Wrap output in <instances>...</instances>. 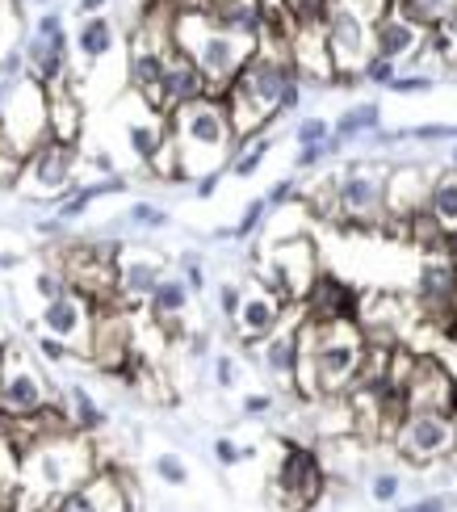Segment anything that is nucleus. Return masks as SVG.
Returning <instances> with one entry per match:
<instances>
[{
	"mask_svg": "<svg viewBox=\"0 0 457 512\" xmlns=\"http://www.w3.org/2000/svg\"><path fill=\"white\" fill-rule=\"evenodd\" d=\"M97 471L93 437L84 433H55L34 441L30 450L17 454V479H13V500L21 512H30L34 504H55L63 492H72Z\"/></svg>",
	"mask_w": 457,
	"mask_h": 512,
	"instance_id": "obj_1",
	"label": "nucleus"
},
{
	"mask_svg": "<svg viewBox=\"0 0 457 512\" xmlns=\"http://www.w3.org/2000/svg\"><path fill=\"white\" fill-rule=\"evenodd\" d=\"M168 143L185 181H198L202 173H227V160L235 152V131L223 97H198L168 114Z\"/></svg>",
	"mask_w": 457,
	"mask_h": 512,
	"instance_id": "obj_2",
	"label": "nucleus"
},
{
	"mask_svg": "<svg viewBox=\"0 0 457 512\" xmlns=\"http://www.w3.org/2000/svg\"><path fill=\"white\" fill-rule=\"evenodd\" d=\"M55 403V391L38 361L9 340L0 353V420H34Z\"/></svg>",
	"mask_w": 457,
	"mask_h": 512,
	"instance_id": "obj_3",
	"label": "nucleus"
},
{
	"mask_svg": "<svg viewBox=\"0 0 457 512\" xmlns=\"http://www.w3.org/2000/svg\"><path fill=\"white\" fill-rule=\"evenodd\" d=\"M319 252H315V240L307 231H298V236H281L269 244L265 261H260V282H265L277 298H286L290 307H298L307 290L315 286L319 277Z\"/></svg>",
	"mask_w": 457,
	"mask_h": 512,
	"instance_id": "obj_4",
	"label": "nucleus"
},
{
	"mask_svg": "<svg viewBox=\"0 0 457 512\" xmlns=\"http://www.w3.org/2000/svg\"><path fill=\"white\" fill-rule=\"evenodd\" d=\"M76 164H80V152L76 143H63V139H42L34 152H26L21 160V173H17V194L26 202H47L55 206V198H63L68 189L76 185Z\"/></svg>",
	"mask_w": 457,
	"mask_h": 512,
	"instance_id": "obj_5",
	"label": "nucleus"
},
{
	"mask_svg": "<svg viewBox=\"0 0 457 512\" xmlns=\"http://www.w3.org/2000/svg\"><path fill=\"white\" fill-rule=\"evenodd\" d=\"M0 135H5L21 156L34 152V147L51 135V126H47V89H42L38 80H30V76L13 80L5 105H0Z\"/></svg>",
	"mask_w": 457,
	"mask_h": 512,
	"instance_id": "obj_6",
	"label": "nucleus"
},
{
	"mask_svg": "<svg viewBox=\"0 0 457 512\" xmlns=\"http://www.w3.org/2000/svg\"><path fill=\"white\" fill-rule=\"evenodd\" d=\"M323 487H328V471H323V462H319V454L311 450V445L281 441V458H277V471H273L277 500L286 508H294V512H302L323 496Z\"/></svg>",
	"mask_w": 457,
	"mask_h": 512,
	"instance_id": "obj_7",
	"label": "nucleus"
},
{
	"mask_svg": "<svg viewBox=\"0 0 457 512\" xmlns=\"http://www.w3.org/2000/svg\"><path fill=\"white\" fill-rule=\"evenodd\" d=\"M386 210V173L374 164H344L336 173V219L369 227Z\"/></svg>",
	"mask_w": 457,
	"mask_h": 512,
	"instance_id": "obj_8",
	"label": "nucleus"
},
{
	"mask_svg": "<svg viewBox=\"0 0 457 512\" xmlns=\"http://www.w3.org/2000/svg\"><path fill=\"white\" fill-rule=\"evenodd\" d=\"M323 38H328V55H332V72H361L374 59V26L365 17H357L344 5H328L323 13Z\"/></svg>",
	"mask_w": 457,
	"mask_h": 512,
	"instance_id": "obj_9",
	"label": "nucleus"
},
{
	"mask_svg": "<svg viewBox=\"0 0 457 512\" xmlns=\"http://www.w3.org/2000/svg\"><path fill=\"white\" fill-rule=\"evenodd\" d=\"M93 315H97V307L89 303V298L76 294V290H63V294L51 298V303H42V311H38V328H42V336L59 340V345L68 349V353L89 357Z\"/></svg>",
	"mask_w": 457,
	"mask_h": 512,
	"instance_id": "obj_10",
	"label": "nucleus"
},
{
	"mask_svg": "<svg viewBox=\"0 0 457 512\" xmlns=\"http://www.w3.org/2000/svg\"><path fill=\"white\" fill-rule=\"evenodd\" d=\"M395 450L416 466L449 458L453 454V420L445 412H407L395 424Z\"/></svg>",
	"mask_w": 457,
	"mask_h": 512,
	"instance_id": "obj_11",
	"label": "nucleus"
},
{
	"mask_svg": "<svg viewBox=\"0 0 457 512\" xmlns=\"http://www.w3.org/2000/svg\"><path fill=\"white\" fill-rule=\"evenodd\" d=\"M168 273L164 256L156 248H143V244H122L118 248V265H114V303L135 311L147 303V294L156 290V282Z\"/></svg>",
	"mask_w": 457,
	"mask_h": 512,
	"instance_id": "obj_12",
	"label": "nucleus"
},
{
	"mask_svg": "<svg viewBox=\"0 0 457 512\" xmlns=\"http://www.w3.org/2000/svg\"><path fill=\"white\" fill-rule=\"evenodd\" d=\"M286 311H290V303L286 298H277L265 282H248L244 286V294H239V311H235V319H231V328L239 332V340L252 349V345H260L281 319H286Z\"/></svg>",
	"mask_w": 457,
	"mask_h": 512,
	"instance_id": "obj_13",
	"label": "nucleus"
},
{
	"mask_svg": "<svg viewBox=\"0 0 457 512\" xmlns=\"http://www.w3.org/2000/svg\"><path fill=\"white\" fill-rule=\"evenodd\" d=\"M51 512H130L126 492H122V475L101 471V466H97V471L84 479L80 487L63 492Z\"/></svg>",
	"mask_w": 457,
	"mask_h": 512,
	"instance_id": "obj_14",
	"label": "nucleus"
},
{
	"mask_svg": "<svg viewBox=\"0 0 457 512\" xmlns=\"http://www.w3.org/2000/svg\"><path fill=\"white\" fill-rule=\"evenodd\" d=\"M256 349H260V366H265V374L286 382V387L294 391V370H298V357H302V307H294L290 324L281 319Z\"/></svg>",
	"mask_w": 457,
	"mask_h": 512,
	"instance_id": "obj_15",
	"label": "nucleus"
},
{
	"mask_svg": "<svg viewBox=\"0 0 457 512\" xmlns=\"http://www.w3.org/2000/svg\"><path fill=\"white\" fill-rule=\"evenodd\" d=\"M416 307L432 319V324H445L457 311V265L449 261H424L420 277H416Z\"/></svg>",
	"mask_w": 457,
	"mask_h": 512,
	"instance_id": "obj_16",
	"label": "nucleus"
},
{
	"mask_svg": "<svg viewBox=\"0 0 457 512\" xmlns=\"http://www.w3.org/2000/svg\"><path fill=\"white\" fill-rule=\"evenodd\" d=\"M432 42V34H424L420 26L395 9H386L378 21H374V55L386 59V63H403V59H416L424 47Z\"/></svg>",
	"mask_w": 457,
	"mask_h": 512,
	"instance_id": "obj_17",
	"label": "nucleus"
},
{
	"mask_svg": "<svg viewBox=\"0 0 457 512\" xmlns=\"http://www.w3.org/2000/svg\"><path fill=\"white\" fill-rule=\"evenodd\" d=\"M135 101V114L122 118V131H126V147H130V156H135L139 164H156L160 152L168 147V114H156L151 105H143L139 97H130Z\"/></svg>",
	"mask_w": 457,
	"mask_h": 512,
	"instance_id": "obj_18",
	"label": "nucleus"
},
{
	"mask_svg": "<svg viewBox=\"0 0 457 512\" xmlns=\"http://www.w3.org/2000/svg\"><path fill=\"white\" fill-rule=\"evenodd\" d=\"M189 303H193V290L185 286V277H177V273H164L160 282H156V290L147 294V315L156 319V324L172 336V340H181V336H189L185 332V315H189Z\"/></svg>",
	"mask_w": 457,
	"mask_h": 512,
	"instance_id": "obj_19",
	"label": "nucleus"
},
{
	"mask_svg": "<svg viewBox=\"0 0 457 512\" xmlns=\"http://www.w3.org/2000/svg\"><path fill=\"white\" fill-rule=\"evenodd\" d=\"M198 97H206V80H202V72L193 68V59H189L185 51L172 47L168 68H164V84H160V101H156V110H160V114H172V110H181V105L198 101Z\"/></svg>",
	"mask_w": 457,
	"mask_h": 512,
	"instance_id": "obj_20",
	"label": "nucleus"
},
{
	"mask_svg": "<svg viewBox=\"0 0 457 512\" xmlns=\"http://www.w3.org/2000/svg\"><path fill=\"white\" fill-rule=\"evenodd\" d=\"M428 202V173L416 164H399L386 173V210L399 219H411Z\"/></svg>",
	"mask_w": 457,
	"mask_h": 512,
	"instance_id": "obj_21",
	"label": "nucleus"
},
{
	"mask_svg": "<svg viewBox=\"0 0 457 512\" xmlns=\"http://www.w3.org/2000/svg\"><path fill=\"white\" fill-rule=\"evenodd\" d=\"M265 13L269 9L260 0H210V9H206V17L219 30L239 34L248 42H260V34H265Z\"/></svg>",
	"mask_w": 457,
	"mask_h": 512,
	"instance_id": "obj_22",
	"label": "nucleus"
},
{
	"mask_svg": "<svg viewBox=\"0 0 457 512\" xmlns=\"http://www.w3.org/2000/svg\"><path fill=\"white\" fill-rule=\"evenodd\" d=\"M118 47V26L105 13H93V17H80V26L72 34V51L80 55V63H89L84 72H93L101 59H110Z\"/></svg>",
	"mask_w": 457,
	"mask_h": 512,
	"instance_id": "obj_23",
	"label": "nucleus"
},
{
	"mask_svg": "<svg viewBox=\"0 0 457 512\" xmlns=\"http://www.w3.org/2000/svg\"><path fill=\"white\" fill-rule=\"evenodd\" d=\"M63 416H68V424L84 437H97L105 424H110V416H105V408L93 399V391L80 387V382H72L68 395H63Z\"/></svg>",
	"mask_w": 457,
	"mask_h": 512,
	"instance_id": "obj_24",
	"label": "nucleus"
},
{
	"mask_svg": "<svg viewBox=\"0 0 457 512\" xmlns=\"http://www.w3.org/2000/svg\"><path fill=\"white\" fill-rule=\"evenodd\" d=\"M424 210H428L432 219H437L441 231H453V227H457V168H453V164L445 168V173L432 177Z\"/></svg>",
	"mask_w": 457,
	"mask_h": 512,
	"instance_id": "obj_25",
	"label": "nucleus"
},
{
	"mask_svg": "<svg viewBox=\"0 0 457 512\" xmlns=\"http://www.w3.org/2000/svg\"><path fill=\"white\" fill-rule=\"evenodd\" d=\"M390 9L403 13L411 26H420L424 34H437L449 21V13L457 9V0H390Z\"/></svg>",
	"mask_w": 457,
	"mask_h": 512,
	"instance_id": "obj_26",
	"label": "nucleus"
},
{
	"mask_svg": "<svg viewBox=\"0 0 457 512\" xmlns=\"http://www.w3.org/2000/svg\"><path fill=\"white\" fill-rule=\"evenodd\" d=\"M378 122H382V110H378L374 101L353 105V110H344V114L332 122V139H340V143H353V139H361V135L374 131Z\"/></svg>",
	"mask_w": 457,
	"mask_h": 512,
	"instance_id": "obj_27",
	"label": "nucleus"
},
{
	"mask_svg": "<svg viewBox=\"0 0 457 512\" xmlns=\"http://www.w3.org/2000/svg\"><path fill=\"white\" fill-rule=\"evenodd\" d=\"M269 147H273L269 135H256V139H248V143H239L235 152H231V160H227V173L239 177V181L256 177V173H260V164H265V156H269Z\"/></svg>",
	"mask_w": 457,
	"mask_h": 512,
	"instance_id": "obj_28",
	"label": "nucleus"
},
{
	"mask_svg": "<svg viewBox=\"0 0 457 512\" xmlns=\"http://www.w3.org/2000/svg\"><path fill=\"white\" fill-rule=\"evenodd\" d=\"M21 38H26V9L21 0H0V55L21 47Z\"/></svg>",
	"mask_w": 457,
	"mask_h": 512,
	"instance_id": "obj_29",
	"label": "nucleus"
},
{
	"mask_svg": "<svg viewBox=\"0 0 457 512\" xmlns=\"http://www.w3.org/2000/svg\"><path fill=\"white\" fill-rule=\"evenodd\" d=\"M151 471H156V479L168 483V487H185L189 483V462L181 454H172V450L151 458Z\"/></svg>",
	"mask_w": 457,
	"mask_h": 512,
	"instance_id": "obj_30",
	"label": "nucleus"
},
{
	"mask_svg": "<svg viewBox=\"0 0 457 512\" xmlns=\"http://www.w3.org/2000/svg\"><path fill=\"white\" fill-rule=\"evenodd\" d=\"M63 290H72V286H68V277H63L55 265L34 269V294H38V303H51V298L63 294Z\"/></svg>",
	"mask_w": 457,
	"mask_h": 512,
	"instance_id": "obj_31",
	"label": "nucleus"
},
{
	"mask_svg": "<svg viewBox=\"0 0 457 512\" xmlns=\"http://www.w3.org/2000/svg\"><path fill=\"white\" fill-rule=\"evenodd\" d=\"M265 215H269V206H265V198H252L248 206H244V215H239V223L231 227V240H248L252 231L265 223Z\"/></svg>",
	"mask_w": 457,
	"mask_h": 512,
	"instance_id": "obj_32",
	"label": "nucleus"
},
{
	"mask_svg": "<svg viewBox=\"0 0 457 512\" xmlns=\"http://www.w3.org/2000/svg\"><path fill=\"white\" fill-rule=\"evenodd\" d=\"M126 223L130 227H147V231H160V227H168V215L160 206H151V202H135L126 210Z\"/></svg>",
	"mask_w": 457,
	"mask_h": 512,
	"instance_id": "obj_33",
	"label": "nucleus"
},
{
	"mask_svg": "<svg viewBox=\"0 0 457 512\" xmlns=\"http://www.w3.org/2000/svg\"><path fill=\"white\" fill-rule=\"evenodd\" d=\"M21 160H26V156H21V152H17V147H13L5 135H0V189H13V185H17Z\"/></svg>",
	"mask_w": 457,
	"mask_h": 512,
	"instance_id": "obj_34",
	"label": "nucleus"
},
{
	"mask_svg": "<svg viewBox=\"0 0 457 512\" xmlns=\"http://www.w3.org/2000/svg\"><path fill=\"white\" fill-rule=\"evenodd\" d=\"M432 47L441 51V59L449 63V68H457V9L449 13L445 26H441L437 34H432Z\"/></svg>",
	"mask_w": 457,
	"mask_h": 512,
	"instance_id": "obj_35",
	"label": "nucleus"
},
{
	"mask_svg": "<svg viewBox=\"0 0 457 512\" xmlns=\"http://www.w3.org/2000/svg\"><path fill=\"white\" fill-rule=\"evenodd\" d=\"M328 135H332V122L328 118H302L294 126V143L298 147H315V143H323Z\"/></svg>",
	"mask_w": 457,
	"mask_h": 512,
	"instance_id": "obj_36",
	"label": "nucleus"
},
{
	"mask_svg": "<svg viewBox=\"0 0 457 512\" xmlns=\"http://www.w3.org/2000/svg\"><path fill=\"white\" fill-rule=\"evenodd\" d=\"M13 479H17V450L5 441V433H0V500L13 492Z\"/></svg>",
	"mask_w": 457,
	"mask_h": 512,
	"instance_id": "obj_37",
	"label": "nucleus"
},
{
	"mask_svg": "<svg viewBox=\"0 0 457 512\" xmlns=\"http://www.w3.org/2000/svg\"><path fill=\"white\" fill-rule=\"evenodd\" d=\"M399 487H403V479L395 471H378L374 483H369V492H374L378 504H395L399 500Z\"/></svg>",
	"mask_w": 457,
	"mask_h": 512,
	"instance_id": "obj_38",
	"label": "nucleus"
},
{
	"mask_svg": "<svg viewBox=\"0 0 457 512\" xmlns=\"http://www.w3.org/2000/svg\"><path fill=\"white\" fill-rule=\"evenodd\" d=\"M181 269H185V273H181V277H185V286H189L193 294H202V290H206V269H202V256L193 252V248H189V252H181Z\"/></svg>",
	"mask_w": 457,
	"mask_h": 512,
	"instance_id": "obj_39",
	"label": "nucleus"
},
{
	"mask_svg": "<svg viewBox=\"0 0 457 512\" xmlns=\"http://www.w3.org/2000/svg\"><path fill=\"white\" fill-rule=\"evenodd\" d=\"M336 5H344V9H353L357 17H365L369 26H374V21L390 9V0H336Z\"/></svg>",
	"mask_w": 457,
	"mask_h": 512,
	"instance_id": "obj_40",
	"label": "nucleus"
},
{
	"mask_svg": "<svg viewBox=\"0 0 457 512\" xmlns=\"http://www.w3.org/2000/svg\"><path fill=\"white\" fill-rule=\"evenodd\" d=\"M361 76H365L369 84H390V80L399 76V63H386V59H378V55H374V59H369L365 68H361Z\"/></svg>",
	"mask_w": 457,
	"mask_h": 512,
	"instance_id": "obj_41",
	"label": "nucleus"
},
{
	"mask_svg": "<svg viewBox=\"0 0 457 512\" xmlns=\"http://www.w3.org/2000/svg\"><path fill=\"white\" fill-rule=\"evenodd\" d=\"M294 198H298V181H294V177H286V181H277V185L269 189L265 206H269V210H286Z\"/></svg>",
	"mask_w": 457,
	"mask_h": 512,
	"instance_id": "obj_42",
	"label": "nucleus"
},
{
	"mask_svg": "<svg viewBox=\"0 0 457 512\" xmlns=\"http://www.w3.org/2000/svg\"><path fill=\"white\" fill-rule=\"evenodd\" d=\"M235 378H239L235 357H231V353H219V357H214V382H219V391H231V387H235Z\"/></svg>",
	"mask_w": 457,
	"mask_h": 512,
	"instance_id": "obj_43",
	"label": "nucleus"
},
{
	"mask_svg": "<svg viewBox=\"0 0 457 512\" xmlns=\"http://www.w3.org/2000/svg\"><path fill=\"white\" fill-rule=\"evenodd\" d=\"M273 395H265V391H248L244 399H239V412H244V416H269L273 412Z\"/></svg>",
	"mask_w": 457,
	"mask_h": 512,
	"instance_id": "obj_44",
	"label": "nucleus"
},
{
	"mask_svg": "<svg viewBox=\"0 0 457 512\" xmlns=\"http://www.w3.org/2000/svg\"><path fill=\"white\" fill-rule=\"evenodd\" d=\"M407 135H411V139H420V143H437V139L457 135V126H445V122H424V126H411Z\"/></svg>",
	"mask_w": 457,
	"mask_h": 512,
	"instance_id": "obj_45",
	"label": "nucleus"
},
{
	"mask_svg": "<svg viewBox=\"0 0 457 512\" xmlns=\"http://www.w3.org/2000/svg\"><path fill=\"white\" fill-rule=\"evenodd\" d=\"M248 454H252V450H239V445H235L231 437H219V441H214V458H219L223 466H239Z\"/></svg>",
	"mask_w": 457,
	"mask_h": 512,
	"instance_id": "obj_46",
	"label": "nucleus"
},
{
	"mask_svg": "<svg viewBox=\"0 0 457 512\" xmlns=\"http://www.w3.org/2000/svg\"><path fill=\"white\" fill-rule=\"evenodd\" d=\"M239 294H244V286L219 282V311H223V319H235V311H239Z\"/></svg>",
	"mask_w": 457,
	"mask_h": 512,
	"instance_id": "obj_47",
	"label": "nucleus"
},
{
	"mask_svg": "<svg viewBox=\"0 0 457 512\" xmlns=\"http://www.w3.org/2000/svg\"><path fill=\"white\" fill-rule=\"evenodd\" d=\"M432 84H437L432 76H395V80L386 84V89H395V93H428Z\"/></svg>",
	"mask_w": 457,
	"mask_h": 512,
	"instance_id": "obj_48",
	"label": "nucleus"
},
{
	"mask_svg": "<svg viewBox=\"0 0 457 512\" xmlns=\"http://www.w3.org/2000/svg\"><path fill=\"white\" fill-rule=\"evenodd\" d=\"M453 504H449V496L445 492H432V496H420L416 504H407V508H399V512H449Z\"/></svg>",
	"mask_w": 457,
	"mask_h": 512,
	"instance_id": "obj_49",
	"label": "nucleus"
},
{
	"mask_svg": "<svg viewBox=\"0 0 457 512\" xmlns=\"http://www.w3.org/2000/svg\"><path fill=\"white\" fill-rule=\"evenodd\" d=\"M38 353L47 357V361H63V357H72L68 349L59 345V340H51V336H38Z\"/></svg>",
	"mask_w": 457,
	"mask_h": 512,
	"instance_id": "obj_50",
	"label": "nucleus"
},
{
	"mask_svg": "<svg viewBox=\"0 0 457 512\" xmlns=\"http://www.w3.org/2000/svg\"><path fill=\"white\" fill-rule=\"evenodd\" d=\"M38 236H47V240H59L63 236V231H68V223H63V219H38Z\"/></svg>",
	"mask_w": 457,
	"mask_h": 512,
	"instance_id": "obj_51",
	"label": "nucleus"
},
{
	"mask_svg": "<svg viewBox=\"0 0 457 512\" xmlns=\"http://www.w3.org/2000/svg\"><path fill=\"white\" fill-rule=\"evenodd\" d=\"M219 181H223V173H202L198 177V198H210L214 189H219Z\"/></svg>",
	"mask_w": 457,
	"mask_h": 512,
	"instance_id": "obj_52",
	"label": "nucleus"
},
{
	"mask_svg": "<svg viewBox=\"0 0 457 512\" xmlns=\"http://www.w3.org/2000/svg\"><path fill=\"white\" fill-rule=\"evenodd\" d=\"M105 9H110V0H76L80 17H93V13H105Z\"/></svg>",
	"mask_w": 457,
	"mask_h": 512,
	"instance_id": "obj_53",
	"label": "nucleus"
},
{
	"mask_svg": "<svg viewBox=\"0 0 457 512\" xmlns=\"http://www.w3.org/2000/svg\"><path fill=\"white\" fill-rule=\"evenodd\" d=\"M441 332H445V340H449V345H457V311L445 319V324H441Z\"/></svg>",
	"mask_w": 457,
	"mask_h": 512,
	"instance_id": "obj_54",
	"label": "nucleus"
},
{
	"mask_svg": "<svg viewBox=\"0 0 457 512\" xmlns=\"http://www.w3.org/2000/svg\"><path fill=\"white\" fill-rule=\"evenodd\" d=\"M17 265H21V256H17V252H0V269H5V273L17 269Z\"/></svg>",
	"mask_w": 457,
	"mask_h": 512,
	"instance_id": "obj_55",
	"label": "nucleus"
},
{
	"mask_svg": "<svg viewBox=\"0 0 457 512\" xmlns=\"http://www.w3.org/2000/svg\"><path fill=\"white\" fill-rule=\"evenodd\" d=\"M449 420H453V450H457V403H453V412H449Z\"/></svg>",
	"mask_w": 457,
	"mask_h": 512,
	"instance_id": "obj_56",
	"label": "nucleus"
},
{
	"mask_svg": "<svg viewBox=\"0 0 457 512\" xmlns=\"http://www.w3.org/2000/svg\"><path fill=\"white\" fill-rule=\"evenodd\" d=\"M30 5H38V9H51V5H55V0H30Z\"/></svg>",
	"mask_w": 457,
	"mask_h": 512,
	"instance_id": "obj_57",
	"label": "nucleus"
},
{
	"mask_svg": "<svg viewBox=\"0 0 457 512\" xmlns=\"http://www.w3.org/2000/svg\"><path fill=\"white\" fill-rule=\"evenodd\" d=\"M260 5H265V9H281V0H260Z\"/></svg>",
	"mask_w": 457,
	"mask_h": 512,
	"instance_id": "obj_58",
	"label": "nucleus"
},
{
	"mask_svg": "<svg viewBox=\"0 0 457 512\" xmlns=\"http://www.w3.org/2000/svg\"><path fill=\"white\" fill-rule=\"evenodd\" d=\"M453 168H457V152H453Z\"/></svg>",
	"mask_w": 457,
	"mask_h": 512,
	"instance_id": "obj_59",
	"label": "nucleus"
}]
</instances>
